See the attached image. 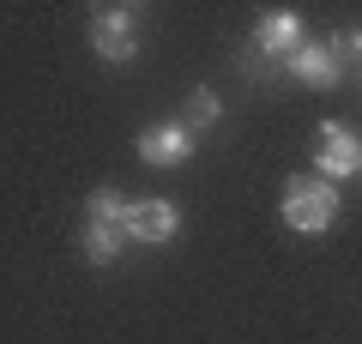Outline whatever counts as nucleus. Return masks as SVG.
<instances>
[{
	"label": "nucleus",
	"mask_w": 362,
	"mask_h": 344,
	"mask_svg": "<svg viewBox=\"0 0 362 344\" xmlns=\"http://www.w3.org/2000/svg\"><path fill=\"white\" fill-rule=\"evenodd\" d=\"M338 217V188L320 176H296L284 188V224L296 229V236H320V229H332Z\"/></svg>",
	"instance_id": "1"
},
{
	"label": "nucleus",
	"mask_w": 362,
	"mask_h": 344,
	"mask_svg": "<svg viewBox=\"0 0 362 344\" xmlns=\"http://www.w3.org/2000/svg\"><path fill=\"white\" fill-rule=\"evenodd\" d=\"M314 169L320 181H356L362 176V133L344 121H326L320 139H314Z\"/></svg>",
	"instance_id": "2"
},
{
	"label": "nucleus",
	"mask_w": 362,
	"mask_h": 344,
	"mask_svg": "<svg viewBox=\"0 0 362 344\" xmlns=\"http://www.w3.org/2000/svg\"><path fill=\"white\" fill-rule=\"evenodd\" d=\"M90 49L103 55V61H133L139 55V18H133V6H97Z\"/></svg>",
	"instance_id": "3"
},
{
	"label": "nucleus",
	"mask_w": 362,
	"mask_h": 344,
	"mask_svg": "<svg viewBox=\"0 0 362 344\" xmlns=\"http://www.w3.org/2000/svg\"><path fill=\"white\" fill-rule=\"evenodd\" d=\"M194 145H199V133L187 127V121H151V127L139 133V157H145L151 169L187 164V157H194Z\"/></svg>",
	"instance_id": "4"
},
{
	"label": "nucleus",
	"mask_w": 362,
	"mask_h": 344,
	"mask_svg": "<svg viewBox=\"0 0 362 344\" xmlns=\"http://www.w3.org/2000/svg\"><path fill=\"white\" fill-rule=\"evenodd\" d=\"M290 79L296 85H314V91H332L338 85V73H344V55H338V37H326V42H302L296 55H290Z\"/></svg>",
	"instance_id": "5"
},
{
	"label": "nucleus",
	"mask_w": 362,
	"mask_h": 344,
	"mask_svg": "<svg viewBox=\"0 0 362 344\" xmlns=\"http://www.w3.org/2000/svg\"><path fill=\"white\" fill-rule=\"evenodd\" d=\"M181 229V212L169 200H133V212H127V242H169Z\"/></svg>",
	"instance_id": "6"
},
{
	"label": "nucleus",
	"mask_w": 362,
	"mask_h": 344,
	"mask_svg": "<svg viewBox=\"0 0 362 344\" xmlns=\"http://www.w3.org/2000/svg\"><path fill=\"white\" fill-rule=\"evenodd\" d=\"M254 49L259 55H296L302 49V13L296 6H278V13H259V25H254Z\"/></svg>",
	"instance_id": "7"
},
{
	"label": "nucleus",
	"mask_w": 362,
	"mask_h": 344,
	"mask_svg": "<svg viewBox=\"0 0 362 344\" xmlns=\"http://www.w3.org/2000/svg\"><path fill=\"white\" fill-rule=\"evenodd\" d=\"M78 242H85V260H90V266H109V260L121 254V242H127V236H121V229H109V224H85V236H78Z\"/></svg>",
	"instance_id": "8"
},
{
	"label": "nucleus",
	"mask_w": 362,
	"mask_h": 344,
	"mask_svg": "<svg viewBox=\"0 0 362 344\" xmlns=\"http://www.w3.org/2000/svg\"><path fill=\"white\" fill-rule=\"evenodd\" d=\"M127 212H133V200H121L115 188H97V193H90V224H109V229L127 236Z\"/></svg>",
	"instance_id": "9"
},
{
	"label": "nucleus",
	"mask_w": 362,
	"mask_h": 344,
	"mask_svg": "<svg viewBox=\"0 0 362 344\" xmlns=\"http://www.w3.org/2000/svg\"><path fill=\"white\" fill-rule=\"evenodd\" d=\"M211 121H218V97L211 91H194V121L187 127H211Z\"/></svg>",
	"instance_id": "10"
},
{
	"label": "nucleus",
	"mask_w": 362,
	"mask_h": 344,
	"mask_svg": "<svg viewBox=\"0 0 362 344\" xmlns=\"http://www.w3.org/2000/svg\"><path fill=\"white\" fill-rule=\"evenodd\" d=\"M338 55H356L362 61V30H344V37H338Z\"/></svg>",
	"instance_id": "11"
}]
</instances>
